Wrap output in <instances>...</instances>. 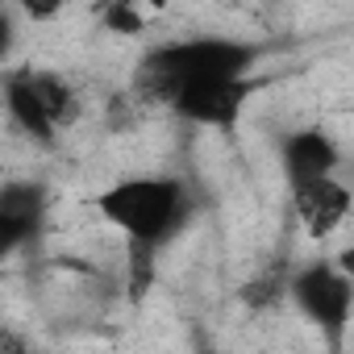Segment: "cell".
<instances>
[{
    "label": "cell",
    "instance_id": "8fae6325",
    "mask_svg": "<svg viewBox=\"0 0 354 354\" xmlns=\"http://www.w3.org/2000/svg\"><path fill=\"white\" fill-rule=\"evenodd\" d=\"M0 354H34V350H30V342L17 329H5L0 333Z\"/></svg>",
    "mask_w": 354,
    "mask_h": 354
},
{
    "label": "cell",
    "instance_id": "30bf717a",
    "mask_svg": "<svg viewBox=\"0 0 354 354\" xmlns=\"http://www.w3.org/2000/svg\"><path fill=\"white\" fill-rule=\"evenodd\" d=\"M96 17H100V26L113 30V34H142V26H146V13H142L138 5H104Z\"/></svg>",
    "mask_w": 354,
    "mask_h": 354
},
{
    "label": "cell",
    "instance_id": "6da1fadb",
    "mask_svg": "<svg viewBox=\"0 0 354 354\" xmlns=\"http://www.w3.org/2000/svg\"><path fill=\"white\" fill-rule=\"evenodd\" d=\"M92 209L109 230L125 242V288L129 300H142L154 288L158 259L184 238L196 221V192L184 175H125V180L100 188Z\"/></svg>",
    "mask_w": 354,
    "mask_h": 354
},
{
    "label": "cell",
    "instance_id": "8992f818",
    "mask_svg": "<svg viewBox=\"0 0 354 354\" xmlns=\"http://www.w3.org/2000/svg\"><path fill=\"white\" fill-rule=\"evenodd\" d=\"M288 196H292V217H296V225H300L313 242L333 238V234L350 221V213H354V188L342 180V175H329V180L304 184V188H296V192H288Z\"/></svg>",
    "mask_w": 354,
    "mask_h": 354
},
{
    "label": "cell",
    "instance_id": "5b68a950",
    "mask_svg": "<svg viewBox=\"0 0 354 354\" xmlns=\"http://www.w3.org/2000/svg\"><path fill=\"white\" fill-rule=\"evenodd\" d=\"M337 167H342V146L325 125H296L279 138V175L288 192L329 180V175H337Z\"/></svg>",
    "mask_w": 354,
    "mask_h": 354
},
{
    "label": "cell",
    "instance_id": "ba28073f",
    "mask_svg": "<svg viewBox=\"0 0 354 354\" xmlns=\"http://www.w3.org/2000/svg\"><path fill=\"white\" fill-rule=\"evenodd\" d=\"M5 109H9V121L38 146L55 150L59 146V129L50 125L34 84H30V71L26 67H5Z\"/></svg>",
    "mask_w": 354,
    "mask_h": 354
},
{
    "label": "cell",
    "instance_id": "277c9868",
    "mask_svg": "<svg viewBox=\"0 0 354 354\" xmlns=\"http://www.w3.org/2000/svg\"><path fill=\"white\" fill-rule=\"evenodd\" d=\"M254 92H259V80H205L175 92L167 100V113L196 129H234L246 117Z\"/></svg>",
    "mask_w": 354,
    "mask_h": 354
},
{
    "label": "cell",
    "instance_id": "3957f363",
    "mask_svg": "<svg viewBox=\"0 0 354 354\" xmlns=\"http://www.w3.org/2000/svg\"><path fill=\"white\" fill-rule=\"evenodd\" d=\"M283 296L292 300V308L325 337L329 354L346 350V333L354 321V279L329 259H308L288 275Z\"/></svg>",
    "mask_w": 354,
    "mask_h": 354
},
{
    "label": "cell",
    "instance_id": "7a4b0ae2",
    "mask_svg": "<svg viewBox=\"0 0 354 354\" xmlns=\"http://www.w3.org/2000/svg\"><path fill=\"white\" fill-rule=\"evenodd\" d=\"M271 55L267 42L259 38H238V34H188V38H167L150 46L138 59L133 71V92L146 104L167 109V100L205 80H254L259 63Z\"/></svg>",
    "mask_w": 354,
    "mask_h": 354
},
{
    "label": "cell",
    "instance_id": "7c38bea8",
    "mask_svg": "<svg viewBox=\"0 0 354 354\" xmlns=\"http://www.w3.org/2000/svg\"><path fill=\"white\" fill-rule=\"evenodd\" d=\"M333 263H337V267H342V271H346V275L354 279V242H346V246H342V250L333 254Z\"/></svg>",
    "mask_w": 354,
    "mask_h": 354
},
{
    "label": "cell",
    "instance_id": "52a82bcc",
    "mask_svg": "<svg viewBox=\"0 0 354 354\" xmlns=\"http://www.w3.org/2000/svg\"><path fill=\"white\" fill-rule=\"evenodd\" d=\"M50 217V192L38 180H9L0 188V238L5 250L17 254L26 242H38Z\"/></svg>",
    "mask_w": 354,
    "mask_h": 354
},
{
    "label": "cell",
    "instance_id": "9c48e42d",
    "mask_svg": "<svg viewBox=\"0 0 354 354\" xmlns=\"http://www.w3.org/2000/svg\"><path fill=\"white\" fill-rule=\"evenodd\" d=\"M26 71H30V84H34V92H38V100H42L50 125H55L59 133L75 129L80 117H84V100H80L75 84H71L67 75L50 71V67H26Z\"/></svg>",
    "mask_w": 354,
    "mask_h": 354
}]
</instances>
